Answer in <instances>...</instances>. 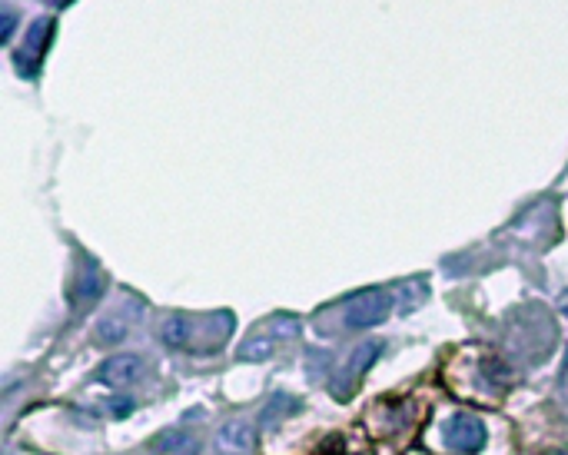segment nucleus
Here are the masks:
<instances>
[{
  "instance_id": "nucleus-1",
  "label": "nucleus",
  "mask_w": 568,
  "mask_h": 455,
  "mask_svg": "<svg viewBox=\"0 0 568 455\" xmlns=\"http://www.w3.org/2000/svg\"><path fill=\"white\" fill-rule=\"evenodd\" d=\"M389 296L382 293V289H369V293H359L349 299L346 306V326L353 329H369V326H379L382 319L389 316Z\"/></svg>"
},
{
  "instance_id": "nucleus-2",
  "label": "nucleus",
  "mask_w": 568,
  "mask_h": 455,
  "mask_svg": "<svg viewBox=\"0 0 568 455\" xmlns=\"http://www.w3.org/2000/svg\"><path fill=\"white\" fill-rule=\"evenodd\" d=\"M50 37H54V20H50V17H40V20H34V24H30L27 40H24V50L17 54V67H20V74H24V77H34L37 74L40 60H44V54H47Z\"/></svg>"
},
{
  "instance_id": "nucleus-3",
  "label": "nucleus",
  "mask_w": 568,
  "mask_h": 455,
  "mask_svg": "<svg viewBox=\"0 0 568 455\" xmlns=\"http://www.w3.org/2000/svg\"><path fill=\"white\" fill-rule=\"evenodd\" d=\"M446 439L449 446L462 452V455H475L482 446H485V426L475 416H469V412H462V416L449 419L446 426Z\"/></svg>"
},
{
  "instance_id": "nucleus-4",
  "label": "nucleus",
  "mask_w": 568,
  "mask_h": 455,
  "mask_svg": "<svg viewBox=\"0 0 568 455\" xmlns=\"http://www.w3.org/2000/svg\"><path fill=\"white\" fill-rule=\"evenodd\" d=\"M140 372H143L140 356H130V353L127 356H110L107 363L97 369V382L107 389H123V386H130Z\"/></svg>"
},
{
  "instance_id": "nucleus-5",
  "label": "nucleus",
  "mask_w": 568,
  "mask_h": 455,
  "mask_svg": "<svg viewBox=\"0 0 568 455\" xmlns=\"http://www.w3.org/2000/svg\"><path fill=\"white\" fill-rule=\"evenodd\" d=\"M216 446H220L226 455H246L256 446V432L250 422L230 419V422H223L220 432H216Z\"/></svg>"
},
{
  "instance_id": "nucleus-6",
  "label": "nucleus",
  "mask_w": 568,
  "mask_h": 455,
  "mask_svg": "<svg viewBox=\"0 0 568 455\" xmlns=\"http://www.w3.org/2000/svg\"><path fill=\"white\" fill-rule=\"evenodd\" d=\"M103 289H107V276H103L90 260H84V273L77 276V289H74V303H77V309L94 306L97 299L103 296Z\"/></svg>"
},
{
  "instance_id": "nucleus-7",
  "label": "nucleus",
  "mask_w": 568,
  "mask_h": 455,
  "mask_svg": "<svg viewBox=\"0 0 568 455\" xmlns=\"http://www.w3.org/2000/svg\"><path fill=\"white\" fill-rule=\"evenodd\" d=\"M382 353V343H363L353 353V359H349V366L343 369V376H339V382H349V389H346V399L353 396L356 392V382L366 376V369L376 363V356Z\"/></svg>"
},
{
  "instance_id": "nucleus-8",
  "label": "nucleus",
  "mask_w": 568,
  "mask_h": 455,
  "mask_svg": "<svg viewBox=\"0 0 568 455\" xmlns=\"http://www.w3.org/2000/svg\"><path fill=\"white\" fill-rule=\"evenodd\" d=\"M153 449L160 455H196L200 452V442H196L190 432H180V429H170L153 442Z\"/></svg>"
},
{
  "instance_id": "nucleus-9",
  "label": "nucleus",
  "mask_w": 568,
  "mask_h": 455,
  "mask_svg": "<svg viewBox=\"0 0 568 455\" xmlns=\"http://www.w3.org/2000/svg\"><path fill=\"white\" fill-rule=\"evenodd\" d=\"M426 296H429V286L422 283V279H409V283H402V286H399V293H396L399 313H412V309H416V306L426 303Z\"/></svg>"
},
{
  "instance_id": "nucleus-10",
  "label": "nucleus",
  "mask_w": 568,
  "mask_h": 455,
  "mask_svg": "<svg viewBox=\"0 0 568 455\" xmlns=\"http://www.w3.org/2000/svg\"><path fill=\"white\" fill-rule=\"evenodd\" d=\"M190 336H193V329H190V319L187 316H170L167 323L160 326V339L167 346H187Z\"/></svg>"
},
{
  "instance_id": "nucleus-11",
  "label": "nucleus",
  "mask_w": 568,
  "mask_h": 455,
  "mask_svg": "<svg viewBox=\"0 0 568 455\" xmlns=\"http://www.w3.org/2000/svg\"><path fill=\"white\" fill-rule=\"evenodd\" d=\"M273 349H276L273 339L256 336V339H250V343L240 349V359H246V363H260V359H270L273 356Z\"/></svg>"
},
{
  "instance_id": "nucleus-12",
  "label": "nucleus",
  "mask_w": 568,
  "mask_h": 455,
  "mask_svg": "<svg viewBox=\"0 0 568 455\" xmlns=\"http://www.w3.org/2000/svg\"><path fill=\"white\" fill-rule=\"evenodd\" d=\"M127 336V319H103L100 323V339L103 343H120V339Z\"/></svg>"
},
{
  "instance_id": "nucleus-13",
  "label": "nucleus",
  "mask_w": 568,
  "mask_h": 455,
  "mask_svg": "<svg viewBox=\"0 0 568 455\" xmlns=\"http://www.w3.org/2000/svg\"><path fill=\"white\" fill-rule=\"evenodd\" d=\"M130 409H133V402H130V399H120V402H113V416H127Z\"/></svg>"
},
{
  "instance_id": "nucleus-14",
  "label": "nucleus",
  "mask_w": 568,
  "mask_h": 455,
  "mask_svg": "<svg viewBox=\"0 0 568 455\" xmlns=\"http://www.w3.org/2000/svg\"><path fill=\"white\" fill-rule=\"evenodd\" d=\"M10 30H14V14L7 10L4 14V40H10Z\"/></svg>"
},
{
  "instance_id": "nucleus-15",
  "label": "nucleus",
  "mask_w": 568,
  "mask_h": 455,
  "mask_svg": "<svg viewBox=\"0 0 568 455\" xmlns=\"http://www.w3.org/2000/svg\"><path fill=\"white\" fill-rule=\"evenodd\" d=\"M559 306H562V313L568 316V289H565V293H562V299H559Z\"/></svg>"
},
{
  "instance_id": "nucleus-16",
  "label": "nucleus",
  "mask_w": 568,
  "mask_h": 455,
  "mask_svg": "<svg viewBox=\"0 0 568 455\" xmlns=\"http://www.w3.org/2000/svg\"><path fill=\"white\" fill-rule=\"evenodd\" d=\"M552 455H568V452H552Z\"/></svg>"
}]
</instances>
